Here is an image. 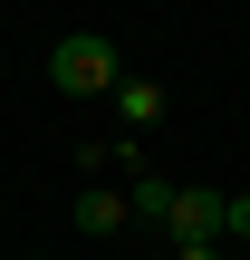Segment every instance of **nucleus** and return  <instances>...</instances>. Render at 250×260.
Returning a JSON list of instances; mask_svg holds the SVG:
<instances>
[{"label":"nucleus","mask_w":250,"mask_h":260,"mask_svg":"<svg viewBox=\"0 0 250 260\" xmlns=\"http://www.w3.org/2000/svg\"><path fill=\"white\" fill-rule=\"evenodd\" d=\"M116 77H125V58H116L106 29H67V39L48 48V87H58V96H116Z\"/></svg>","instance_id":"obj_1"},{"label":"nucleus","mask_w":250,"mask_h":260,"mask_svg":"<svg viewBox=\"0 0 250 260\" xmlns=\"http://www.w3.org/2000/svg\"><path fill=\"white\" fill-rule=\"evenodd\" d=\"M164 232H173V241H222V193H202V183H173V203H164Z\"/></svg>","instance_id":"obj_2"},{"label":"nucleus","mask_w":250,"mask_h":260,"mask_svg":"<svg viewBox=\"0 0 250 260\" xmlns=\"http://www.w3.org/2000/svg\"><path fill=\"white\" fill-rule=\"evenodd\" d=\"M106 106H116V125H125V135H154V125H164V106H173V96H164V87H154V77H116V96H106Z\"/></svg>","instance_id":"obj_3"},{"label":"nucleus","mask_w":250,"mask_h":260,"mask_svg":"<svg viewBox=\"0 0 250 260\" xmlns=\"http://www.w3.org/2000/svg\"><path fill=\"white\" fill-rule=\"evenodd\" d=\"M135 212H125V183H87L77 193V232H125Z\"/></svg>","instance_id":"obj_4"},{"label":"nucleus","mask_w":250,"mask_h":260,"mask_svg":"<svg viewBox=\"0 0 250 260\" xmlns=\"http://www.w3.org/2000/svg\"><path fill=\"white\" fill-rule=\"evenodd\" d=\"M231 241H250V193H222V251Z\"/></svg>","instance_id":"obj_5"},{"label":"nucleus","mask_w":250,"mask_h":260,"mask_svg":"<svg viewBox=\"0 0 250 260\" xmlns=\"http://www.w3.org/2000/svg\"><path fill=\"white\" fill-rule=\"evenodd\" d=\"M173 260H231L222 241H173Z\"/></svg>","instance_id":"obj_6"},{"label":"nucleus","mask_w":250,"mask_h":260,"mask_svg":"<svg viewBox=\"0 0 250 260\" xmlns=\"http://www.w3.org/2000/svg\"><path fill=\"white\" fill-rule=\"evenodd\" d=\"M19 260H48V251H19Z\"/></svg>","instance_id":"obj_7"}]
</instances>
